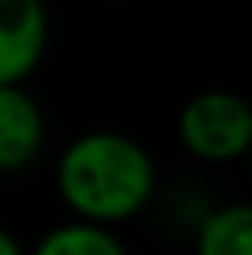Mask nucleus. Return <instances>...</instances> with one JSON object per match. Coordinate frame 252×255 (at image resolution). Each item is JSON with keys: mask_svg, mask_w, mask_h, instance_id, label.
<instances>
[{"mask_svg": "<svg viewBox=\"0 0 252 255\" xmlns=\"http://www.w3.org/2000/svg\"><path fill=\"white\" fill-rule=\"evenodd\" d=\"M56 185L67 207L82 222H123L152 200L156 166L145 144L126 133H82L63 148L56 166Z\"/></svg>", "mask_w": 252, "mask_h": 255, "instance_id": "nucleus-1", "label": "nucleus"}, {"mask_svg": "<svg viewBox=\"0 0 252 255\" xmlns=\"http://www.w3.org/2000/svg\"><path fill=\"white\" fill-rule=\"evenodd\" d=\"M178 137L197 159L208 163L252 155V104L230 89H204L182 108Z\"/></svg>", "mask_w": 252, "mask_h": 255, "instance_id": "nucleus-2", "label": "nucleus"}, {"mask_svg": "<svg viewBox=\"0 0 252 255\" xmlns=\"http://www.w3.org/2000/svg\"><path fill=\"white\" fill-rule=\"evenodd\" d=\"M48 19L41 0H0V85H22L41 63Z\"/></svg>", "mask_w": 252, "mask_h": 255, "instance_id": "nucleus-3", "label": "nucleus"}, {"mask_svg": "<svg viewBox=\"0 0 252 255\" xmlns=\"http://www.w3.org/2000/svg\"><path fill=\"white\" fill-rule=\"evenodd\" d=\"M45 140L41 108L22 85H0V174L30 166Z\"/></svg>", "mask_w": 252, "mask_h": 255, "instance_id": "nucleus-4", "label": "nucleus"}, {"mask_svg": "<svg viewBox=\"0 0 252 255\" xmlns=\"http://www.w3.org/2000/svg\"><path fill=\"white\" fill-rule=\"evenodd\" d=\"M197 255H252V204L212 211L197 230Z\"/></svg>", "mask_w": 252, "mask_h": 255, "instance_id": "nucleus-5", "label": "nucleus"}, {"mask_svg": "<svg viewBox=\"0 0 252 255\" xmlns=\"http://www.w3.org/2000/svg\"><path fill=\"white\" fill-rule=\"evenodd\" d=\"M33 255H126L123 241L97 222H67L37 241Z\"/></svg>", "mask_w": 252, "mask_h": 255, "instance_id": "nucleus-6", "label": "nucleus"}, {"mask_svg": "<svg viewBox=\"0 0 252 255\" xmlns=\"http://www.w3.org/2000/svg\"><path fill=\"white\" fill-rule=\"evenodd\" d=\"M0 255H22V248H19V241H15L11 233L0 226Z\"/></svg>", "mask_w": 252, "mask_h": 255, "instance_id": "nucleus-7", "label": "nucleus"}]
</instances>
